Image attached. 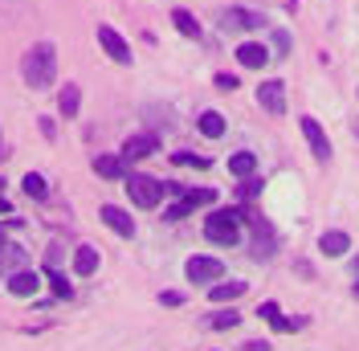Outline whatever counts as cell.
<instances>
[{
	"label": "cell",
	"instance_id": "obj_8",
	"mask_svg": "<svg viewBox=\"0 0 359 351\" xmlns=\"http://www.w3.org/2000/svg\"><path fill=\"white\" fill-rule=\"evenodd\" d=\"M184 274H188V282H221L224 265L217 262V258H188Z\"/></svg>",
	"mask_w": 359,
	"mask_h": 351
},
{
	"label": "cell",
	"instance_id": "obj_22",
	"mask_svg": "<svg viewBox=\"0 0 359 351\" xmlns=\"http://www.w3.org/2000/svg\"><path fill=\"white\" fill-rule=\"evenodd\" d=\"M229 172H233V176H253V172H257V155H253V152L229 155Z\"/></svg>",
	"mask_w": 359,
	"mask_h": 351
},
{
	"label": "cell",
	"instance_id": "obj_5",
	"mask_svg": "<svg viewBox=\"0 0 359 351\" xmlns=\"http://www.w3.org/2000/svg\"><path fill=\"white\" fill-rule=\"evenodd\" d=\"M298 127H302V135H306V143H311V152L318 164H327L331 159V139L323 135V127H318V119H311V114H302L298 119Z\"/></svg>",
	"mask_w": 359,
	"mask_h": 351
},
{
	"label": "cell",
	"instance_id": "obj_20",
	"mask_svg": "<svg viewBox=\"0 0 359 351\" xmlns=\"http://www.w3.org/2000/svg\"><path fill=\"white\" fill-rule=\"evenodd\" d=\"M196 127H201V135H208V139H221L224 135V114L221 110H204L201 119H196Z\"/></svg>",
	"mask_w": 359,
	"mask_h": 351
},
{
	"label": "cell",
	"instance_id": "obj_9",
	"mask_svg": "<svg viewBox=\"0 0 359 351\" xmlns=\"http://www.w3.org/2000/svg\"><path fill=\"white\" fill-rule=\"evenodd\" d=\"M217 192L212 188H192V192H184V200H176L172 208H168V220H184L192 208H201V204H212Z\"/></svg>",
	"mask_w": 359,
	"mask_h": 351
},
{
	"label": "cell",
	"instance_id": "obj_34",
	"mask_svg": "<svg viewBox=\"0 0 359 351\" xmlns=\"http://www.w3.org/2000/svg\"><path fill=\"white\" fill-rule=\"evenodd\" d=\"M0 192H4V180H0Z\"/></svg>",
	"mask_w": 359,
	"mask_h": 351
},
{
	"label": "cell",
	"instance_id": "obj_36",
	"mask_svg": "<svg viewBox=\"0 0 359 351\" xmlns=\"http://www.w3.org/2000/svg\"><path fill=\"white\" fill-rule=\"evenodd\" d=\"M0 155H4V152H0Z\"/></svg>",
	"mask_w": 359,
	"mask_h": 351
},
{
	"label": "cell",
	"instance_id": "obj_24",
	"mask_svg": "<svg viewBox=\"0 0 359 351\" xmlns=\"http://www.w3.org/2000/svg\"><path fill=\"white\" fill-rule=\"evenodd\" d=\"M21 184H25V192H29V197H37V200H45V192H49V188H45V176H41V172H29Z\"/></svg>",
	"mask_w": 359,
	"mask_h": 351
},
{
	"label": "cell",
	"instance_id": "obj_25",
	"mask_svg": "<svg viewBox=\"0 0 359 351\" xmlns=\"http://www.w3.org/2000/svg\"><path fill=\"white\" fill-rule=\"evenodd\" d=\"M45 278H49V286H53V294H57V298H69V294H74V286L57 274V265H49V274H45Z\"/></svg>",
	"mask_w": 359,
	"mask_h": 351
},
{
	"label": "cell",
	"instance_id": "obj_12",
	"mask_svg": "<svg viewBox=\"0 0 359 351\" xmlns=\"http://www.w3.org/2000/svg\"><path fill=\"white\" fill-rule=\"evenodd\" d=\"M8 294L13 298H29V294H37V274L25 265V270H13L8 274Z\"/></svg>",
	"mask_w": 359,
	"mask_h": 351
},
{
	"label": "cell",
	"instance_id": "obj_19",
	"mask_svg": "<svg viewBox=\"0 0 359 351\" xmlns=\"http://www.w3.org/2000/svg\"><path fill=\"white\" fill-rule=\"evenodd\" d=\"M94 172L102 176V180H118V176H127V164L118 155H98L94 159Z\"/></svg>",
	"mask_w": 359,
	"mask_h": 351
},
{
	"label": "cell",
	"instance_id": "obj_13",
	"mask_svg": "<svg viewBox=\"0 0 359 351\" xmlns=\"http://www.w3.org/2000/svg\"><path fill=\"white\" fill-rule=\"evenodd\" d=\"M98 217L107 220V225H111L118 237H135V220L127 217V213H123L118 204H102V213H98Z\"/></svg>",
	"mask_w": 359,
	"mask_h": 351
},
{
	"label": "cell",
	"instance_id": "obj_30",
	"mask_svg": "<svg viewBox=\"0 0 359 351\" xmlns=\"http://www.w3.org/2000/svg\"><path fill=\"white\" fill-rule=\"evenodd\" d=\"M159 303H163V307H180V303H184V294H176V290H163V294H159Z\"/></svg>",
	"mask_w": 359,
	"mask_h": 351
},
{
	"label": "cell",
	"instance_id": "obj_1",
	"mask_svg": "<svg viewBox=\"0 0 359 351\" xmlns=\"http://www.w3.org/2000/svg\"><path fill=\"white\" fill-rule=\"evenodd\" d=\"M21 74H25V86L49 90L53 86V74H57V45L53 41H37L29 53H25Z\"/></svg>",
	"mask_w": 359,
	"mask_h": 351
},
{
	"label": "cell",
	"instance_id": "obj_32",
	"mask_svg": "<svg viewBox=\"0 0 359 351\" xmlns=\"http://www.w3.org/2000/svg\"><path fill=\"white\" fill-rule=\"evenodd\" d=\"M273 45H278V49L286 53V49H290V37H286V33H273Z\"/></svg>",
	"mask_w": 359,
	"mask_h": 351
},
{
	"label": "cell",
	"instance_id": "obj_10",
	"mask_svg": "<svg viewBox=\"0 0 359 351\" xmlns=\"http://www.w3.org/2000/svg\"><path fill=\"white\" fill-rule=\"evenodd\" d=\"M25 265H29V253L17 241H8L0 229V270H25Z\"/></svg>",
	"mask_w": 359,
	"mask_h": 351
},
{
	"label": "cell",
	"instance_id": "obj_29",
	"mask_svg": "<svg viewBox=\"0 0 359 351\" xmlns=\"http://www.w3.org/2000/svg\"><path fill=\"white\" fill-rule=\"evenodd\" d=\"M241 82L233 78V74H217V90H237Z\"/></svg>",
	"mask_w": 359,
	"mask_h": 351
},
{
	"label": "cell",
	"instance_id": "obj_31",
	"mask_svg": "<svg viewBox=\"0 0 359 351\" xmlns=\"http://www.w3.org/2000/svg\"><path fill=\"white\" fill-rule=\"evenodd\" d=\"M245 351H269V343H266V339H249Z\"/></svg>",
	"mask_w": 359,
	"mask_h": 351
},
{
	"label": "cell",
	"instance_id": "obj_28",
	"mask_svg": "<svg viewBox=\"0 0 359 351\" xmlns=\"http://www.w3.org/2000/svg\"><path fill=\"white\" fill-rule=\"evenodd\" d=\"M278 314H282V310H278V303H262V307H257V319H266V323H273Z\"/></svg>",
	"mask_w": 359,
	"mask_h": 351
},
{
	"label": "cell",
	"instance_id": "obj_23",
	"mask_svg": "<svg viewBox=\"0 0 359 351\" xmlns=\"http://www.w3.org/2000/svg\"><path fill=\"white\" fill-rule=\"evenodd\" d=\"M172 21H176V29L184 33V37H192V41L201 37V21H196L188 8H176V13H172Z\"/></svg>",
	"mask_w": 359,
	"mask_h": 351
},
{
	"label": "cell",
	"instance_id": "obj_21",
	"mask_svg": "<svg viewBox=\"0 0 359 351\" xmlns=\"http://www.w3.org/2000/svg\"><path fill=\"white\" fill-rule=\"evenodd\" d=\"M249 220H253V229H257V249H253V253H257V258H273V229H266L262 217H249Z\"/></svg>",
	"mask_w": 359,
	"mask_h": 351
},
{
	"label": "cell",
	"instance_id": "obj_6",
	"mask_svg": "<svg viewBox=\"0 0 359 351\" xmlns=\"http://www.w3.org/2000/svg\"><path fill=\"white\" fill-rule=\"evenodd\" d=\"M257 102H262V110H269V114H286V82L266 78V82L257 86Z\"/></svg>",
	"mask_w": 359,
	"mask_h": 351
},
{
	"label": "cell",
	"instance_id": "obj_16",
	"mask_svg": "<svg viewBox=\"0 0 359 351\" xmlns=\"http://www.w3.org/2000/svg\"><path fill=\"white\" fill-rule=\"evenodd\" d=\"M245 290H249V282H237V278H233V282H212L208 286V298H212V303H237Z\"/></svg>",
	"mask_w": 359,
	"mask_h": 351
},
{
	"label": "cell",
	"instance_id": "obj_26",
	"mask_svg": "<svg viewBox=\"0 0 359 351\" xmlns=\"http://www.w3.org/2000/svg\"><path fill=\"white\" fill-rule=\"evenodd\" d=\"M237 323H241V314H237V310H221V314H212V319H208V327H212V331H229V327H237Z\"/></svg>",
	"mask_w": 359,
	"mask_h": 351
},
{
	"label": "cell",
	"instance_id": "obj_15",
	"mask_svg": "<svg viewBox=\"0 0 359 351\" xmlns=\"http://www.w3.org/2000/svg\"><path fill=\"white\" fill-rule=\"evenodd\" d=\"M347 249H351V237H347L343 229H335V233H323V237H318V253H323V258H343Z\"/></svg>",
	"mask_w": 359,
	"mask_h": 351
},
{
	"label": "cell",
	"instance_id": "obj_18",
	"mask_svg": "<svg viewBox=\"0 0 359 351\" xmlns=\"http://www.w3.org/2000/svg\"><path fill=\"white\" fill-rule=\"evenodd\" d=\"M78 107H82V90L74 86H62V94H57V110H62V119H74L78 114Z\"/></svg>",
	"mask_w": 359,
	"mask_h": 351
},
{
	"label": "cell",
	"instance_id": "obj_35",
	"mask_svg": "<svg viewBox=\"0 0 359 351\" xmlns=\"http://www.w3.org/2000/svg\"><path fill=\"white\" fill-rule=\"evenodd\" d=\"M355 270H359V258H355Z\"/></svg>",
	"mask_w": 359,
	"mask_h": 351
},
{
	"label": "cell",
	"instance_id": "obj_4",
	"mask_svg": "<svg viewBox=\"0 0 359 351\" xmlns=\"http://www.w3.org/2000/svg\"><path fill=\"white\" fill-rule=\"evenodd\" d=\"M98 45L107 49V58L118 62V66H131V45L123 41V33L111 29V25H98Z\"/></svg>",
	"mask_w": 359,
	"mask_h": 351
},
{
	"label": "cell",
	"instance_id": "obj_14",
	"mask_svg": "<svg viewBox=\"0 0 359 351\" xmlns=\"http://www.w3.org/2000/svg\"><path fill=\"white\" fill-rule=\"evenodd\" d=\"M221 25L233 33V29H262V17L257 13H249V8H224V17H221Z\"/></svg>",
	"mask_w": 359,
	"mask_h": 351
},
{
	"label": "cell",
	"instance_id": "obj_3",
	"mask_svg": "<svg viewBox=\"0 0 359 351\" xmlns=\"http://www.w3.org/2000/svg\"><path fill=\"white\" fill-rule=\"evenodd\" d=\"M163 192H168V184L163 180H156V176H127V197L139 204V208H156L159 200H163Z\"/></svg>",
	"mask_w": 359,
	"mask_h": 351
},
{
	"label": "cell",
	"instance_id": "obj_11",
	"mask_svg": "<svg viewBox=\"0 0 359 351\" xmlns=\"http://www.w3.org/2000/svg\"><path fill=\"white\" fill-rule=\"evenodd\" d=\"M237 62H241L245 69H262L269 62V49L262 41H241L237 45Z\"/></svg>",
	"mask_w": 359,
	"mask_h": 351
},
{
	"label": "cell",
	"instance_id": "obj_7",
	"mask_svg": "<svg viewBox=\"0 0 359 351\" xmlns=\"http://www.w3.org/2000/svg\"><path fill=\"white\" fill-rule=\"evenodd\" d=\"M159 152V135H131L127 143H123V152H118V159L123 164H135V159H147V155H156Z\"/></svg>",
	"mask_w": 359,
	"mask_h": 351
},
{
	"label": "cell",
	"instance_id": "obj_27",
	"mask_svg": "<svg viewBox=\"0 0 359 351\" xmlns=\"http://www.w3.org/2000/svg\"><path fill=\"white\" fill-rule=\"evenodd\" d=\"M176 164H188V168H208V159L204 155H192V152H172Z\"/></svg>",
	"mask_w": 359,
	"mask_h": 351
},
{
	"label": "cell",
	"instance_id": "obj_2",
	"mask_svg": "<svg viewBox=\"0 0 359 351\" xmlns=\"http://www.w3.org/2000/svg\"><path fill=\"white\" fill-rule=\"evenodd\" d=\"M204 237L217 245H237L241 241V213L237 208H217L204 217Z\"/></svg>",
	"mask_w": 359,
	"mask_h": 351
},
{
	"label": "cell",
	"instance_id": "obj_33",
	"mask_svg": "<svg viewBox=\"0 0 359 351\" xmlns=\"http://www.w3.org/2000/svg\"><path fill=\"white\" fill-rule=\"evenodd\" d=\"M355 298H359V282H355Z\"/></svg>",
	"mask_w": 359,
	"mask_h": 351
},
{
	"label": "cell",
	"instance_id": "obj_17",
	"mask_svg": "<svg viewBox=\"0 0 359 351\" xmlns=\"http://www.w3.org/2000/svg\"><path fill=\"white\" fill-rule=\"evenodd\" d=\"M94 270H98V249H94V245H78V249H74V274H78V278H90Z\"/></svg>",
	"mask_w": 359,
	"mask_h": 351
}]
</instances>
